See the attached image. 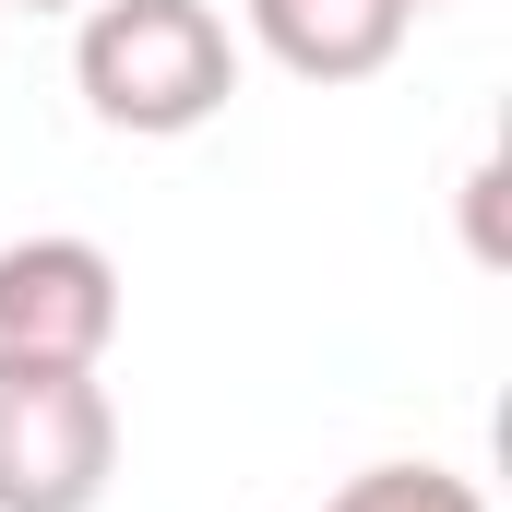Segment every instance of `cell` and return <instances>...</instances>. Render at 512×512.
Returning <instances> with one entry per match:
<instances>
[{
  "instance_id": "52a82bcc",
  "label": "cell",
  "mask_w": 512,
  "mask_h": 512,
  "mask_svg": "<svg viewBox=\"0 0 512 512\" xmlns=\"http://www.w3.org/2000/svg\"><path fill=\"white\" fill-rule=\"evenodd\" d=\"M405 12H453V0H405Z\"/></svg>"
},
{
  "instance_id": "277c9868",
  "label": "cell",
  "mask_w": 512,
  "mask_h": 512,
  "mask_svg": "<svg viewBox=\"0 0 512 512\" xmlns=\"http://www.w3.org/2000/svg\"><path fill=\"white\" fill-rule=\"evenodd\" d=\"M239 24H251V48L286 84H370L417 36L405 0H239Z\"/></svg>"
},
{
  "instance_id": "7a4b0ae2",
  "label": "cell",
  "mask_w": 512,
  "mask_h": 512,
  "mask_svg": "<svg viewBox=\"0 0 512 512\" xmlns=\"http://www.w3.org/2000/svg\"><path fill=\"white\" fill-rule=\"evenodd\" d=\"M120 477V405L96 370H0V512H96Z\"/></svg>"
},
{
  "instance_id": "3957f363",
  "label": "cell",
  "mask_w": 512,
  "mask_h": 512,
  "mask_svg": "<svg viewBox=\"0 0 512 512\" xmlns=\"http://www.w3.org/2000/svg\"><path fill=\"white\" fill-rule=\"evenodd\" d=\"M120 346V262L72 227L0 239V370H108Z\"/></svg>"
},
{
  "instance_id": "5b68a950",
  "label": "cell",
  "mask_w": 512,
  "mask_h": 512,
  "mask_svg": "<svg viewBox=\"0 0 512 512\" xmlns=\"http://www.w3.org/2000/svg\"><path fill=\"white\" fill-rule=\"evenodd\" d=\"M322 512H489V489L465 465H429V453H393V465H358Z\"/></svg>"
},
{
  "instance_id": "6da1fadb",
  "label": "cell",
  "mask_w": 512,
  "mask_h": 512,
  "mask_svg": "<svg viewBox=\"0 0 512 512\" xmlns=\"http://www.w3.org/2000/svg\"><path fill=\"white\" fill-rule=\"evenodd\" d=\"M72 84L84 108L131 143H179V131L227 120L239 96V36L215 0H84L72 24Z\"/></svg>"
},
{
  "instance_id": "8992f818",
  "label": "cell",
  "mask_w": 512,
  "mask_h": 512,
  "mask_svg": "<svg viewBox=\"0 0 512 512\" xmlns=\"http://www.w3.org/2000/svg\"><path fill=\"white\" fill-rule=\"evenodd\" d=\"M24 12H84V0H24Z\"/></svg>"
}]
</instances>
